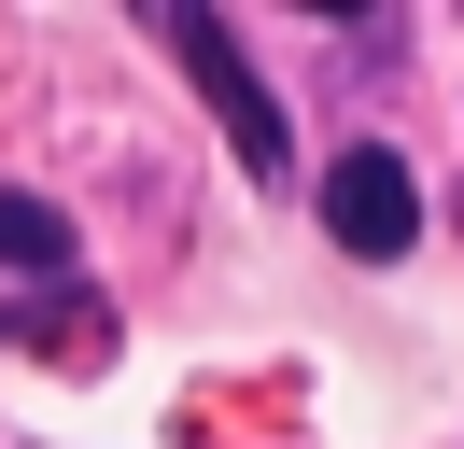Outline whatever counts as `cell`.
Returning <instances> with one entry per match:
<instances>
[{
	"mask_svg": "<svg viewBox=\"0 0 464 449\" xmlns=\"http://www.w3.org/2000/svg\"><path fill=\"white\" fill-rule=\"evenodd\" d=\"M0 267H71V211L29 183H0Z\"/></svg>",
	"mask_w": 464,
	"mask_h": 449,
	"instance_id": "3",
	"label": "cell"
},
{
	"mask_svg": "<svg viewBox=\"0 0 464 449\" xmlns=\"http://www.w3.org/2000/svg\"><path fill=\"white\" fill-rule=\"evenodd\" d=\"M324 239H338V253H366V267H394V253L422 239V183H408V155L352 140V155L324 168Z\"/></svg>",
	"mask_w": 464,
	"mask_h": 449,
	"instance_id": "1",
	"label": "cell"
},
{
	"mask_svg": "<svg viewBox=\"0 0 464 449\" xmlns=\"http://www.w3.org/2000/svg\"><path fill=\"white\" fill-rule=\"evenodd\" d=\"M169 56L211 84V112H226L239 168H267V183H282V99H267V84H254V56L226 43V14H169Z\"/></svg>",
	"mask_w": 464,
	"mask_h": 449,
	"instance_id": "2",
	"label": "cell"
}]
</instances>
